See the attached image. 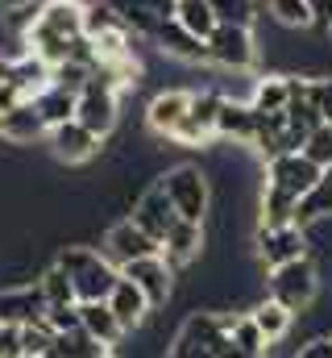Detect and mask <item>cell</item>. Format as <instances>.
I'll use <instances>...</instances> for the list:
<instances>
[{"instance_id": "obj_33", "label": "cell", "mask_w": 332, "mask_h": 358, "mask_svg": "<svg viewBox=\"0 0 332 358\" xmlns=\"http://www.w3.org/2000/svg\"><path fill=\"white\" fill-rule=\"evenodd\" d=\"M54 329L46 321H33V325H21V358H46L54 346Z\"/></svg>"}, {"instance_id": "obj_7", "label": "cell", "mask_w": 332, "mask_h": 358, "mask_svg": "<svg viewBox=\"0 0 332 358\" xmlns=\"http://www.w3.org/2000/svg\"><path fill=\"white\" fill-rule=\"evenodd\" d=\"M225 96H229V92H220V88L191 92V108H187V117H183V125L174 129L170 142L183 146V150H199V146H208V142L216 138V113H220Z\"/></svg>"}, {"instance_id": "obj_30", "label": "cell", "mask_w": 332, "mask_h": 358, "mask_svg": "<svg viewBox=\"0 0 332 358\" xmlns=\"http://www.w3.org/2000/svg\"><path fill=\"white\" fill-rule=\"evenodd\" d=\"M229 342H233L237 350H246L249 358H266L270 355V342L262 338V329L253 325L249 313H237V317H233V334H229Z\"/></svg>"}, {"instance_id": "obj_35", "label": "cell", "mask_w": 332, "mask_h": 358, "mask_svg": "<svg viewBox=\"0 0 332 358\" xmlns=\"http://www.w3.org/2000/svg\"><path fill=\"white\" fill-rule=\"evenodd\" d=\"M308 100H312V108L320 113V121L332 125V76H308Z\"/></svg>"}, {"instance_id": "obj_34", "label": "cell", "mask_w": 332, "mask_h": 358, "mask_svg": "<svg viewBox=\"0 0 332 358\" xmlns=\"http://www.w3.org/2000/svg\"><path fill=\"white\" fill-rule=\"evenodd\" d=\"M303 155L324 171V167H332V125H316L308 138H303Z\"/></svg>"}, {"instance_id": "obj_23", "label": "cell", "mask_w": 332, "mask_h": 358, "mask_svg": "<svg viewBox=\"0 0 332 358\" xmlns=\"http://www.w3.org/2000/svg\"><path fill=\"white\" fill-rule=\"evenodd\" d=\"M249 317H253V325L262 329V338H266L270 346L287 342V334L295 329V313H287V308H282L278 300H270V296L253 300V304H249Z\"/></svg>"}, {"instance_id": "obj_4", "label": "cell", "mask_w": 332, "mask_h": 358, "mask_svg": "<svg viewBox=\"0 0 332 358\" xmlns=\"http://www.w3.org/2000/svg\"><path fill=\"white\" fill-rule=\"evenodd\" d=\"M262 283H266V296L270 300H278L287 313L303 317L316 304V296H320V267L308 255V259H295V263H282V267L266 271Z\"/></svg>"}, {"instance_id": "obj_10", "label": "cell", "mask_w": 332, "mask_h": 358, "mask_svg": "<svg viewBox=\"0 0 332 358\" xmlns=\"http://www.w3.org/2000/svg\"><path fill=\"white\" fill-rule=\"evenodd\" d=\"M121 275L125 279H133L137 287H142V296L150 300V308L158 313V308H166L170 300H174V267L166 263L163 255H150V259H137V263H125L121 267Z\"/></svg>"}, {"instance_id": "obj_29", "label": "cell", "mask_w": 332, "mask_h": 358, "mask_svg": "<svg viewBox=\"0 0 332 358\" xmlns=\"http://www.w3.org/2000/svg\"><path fill=\"white\" fill-rule=\"evenodd\" d=\"M104 355H112V350H104L100 342H91L83 329H71V334L54 338V346H50L46 358H104Z\"/></svg>"}, {"instance_id": "obj_11", "label": "cell", "mask_w": 332, "mask_h": 358, "mask_svg": "<svg viewBox=\"0 0 332 358\" xmlns=\"http://www.w3.org/2000/svg\"><path fill=\"white\" fill-rule=\"evenodd\" d=\"M46 142H50L54 159H59V163H67V167L91 163V159L100 155V146H104V138H96V134H91L87 125H80L75 117H71V121H63V125H54V129L46 134Z\"/></svg>"}, {"instance_id": "obj_14", "label": "cell", "mask_w": 332, "mask_h": 358, "mask_svg": "<svg viewBox=\"0 0 332 358\" xmlns=\"http://www.w3.org/2000/svg\"><path fill=\"white\" fill-rule=\"evenodd\" d=\"M129 221H133L137 229H146V234L163 246V238L170 234V225L179 221V213H174V204L166 200V192H163V183H158V179H154V183L137 196V204H133Z\"/></svg>"}, {"instance_id": "obj_39", "label": "cell", "mask_w": 332, "mask_h": 358, "mask_svg": "<svg viewBox=\"0 0 332 358\" xmlns=\"http://www.w3.org/2000/svg\"><path fill=\"white\" fill-rule=\"evenodd\" d=\"M0 358H21V325L0 321Z\"/></svg>"}, {"instance_id": "obj_2", "label": "cell", "mask_w": 332, "mask_h": 358, "mask_svg": "<svg viewBox=\"0 0 332 358\" xmlns=\"http://www.w3.org/2000/svg\"><path fill=\"white\" fill-rule=\"evenodd\" d=\"M54 263L67 271V279L75 283V296H80V304L108 300V292H112V287H116V279H121V267H116V263H112L104 250H96V246H83V242H67V246H59Z\"/></svg>"}, {"instance_id": "obj_1", "label": "cell", "mask_w": 332, "mask_h": 358, "mask_svg": "<svg viewBox=\"0 0 332 358\" xmlns=\"http://www.w3.org/2000/svg\"><path fill=\"white\" fill-rule=\"evenodd\" d=\"M83 4L87 0H38L33 17L21 29V50L38 55L46 67H59L83 42Z\"/></svg>"}, {"instance_id": "obj_6", "label": "cell", "mask_w": 332, "mask_h": 358, "mask_svg": "<svg viewBox=\"0 0 332 358\" xmlns=\"http://www.w3.org/2000/svg\"><path fill=\"white\" fill-rule=\"evenodd\" d=\"M253 246H257V263L266 271L282 267V263H295V259H308L312 255V234L303 225H257L253 234Z\"/></svg>"}, {"instance_id": "obj_38", "label": "cell", "mask_w": 332, "mask_h": 358, "mask_svg": "<svg viewBox=\"0 0 332 358\" xmlns=\"http://www.w3.org/2000/svg\"><path fill=\"white\" fill-rule=\"evenodd\" d=\"M291 358H332V334H312L303 346H295Z\"/></svg>"}, {"instance_id": "obj_8", "label": "cell", "mask_w": 332, "mask_h": 358, "mask_svg": "<svg viewBox=\"0 0 332 358\" xmlns=\"http://www.w3.org/2000/svg\"><path fill=\"white\" fill-rule=\"evenodd\" d=\"M320 179V167L303 155V150H291V155H278L266 163V187L270 192H282L291 200H303Z\"/></svg>"}, {"instance_id": "obj_9", "label": "cell", "mask_w": 332, "mask_h": 358, "mask_svg": "<svg viewBox=\"0 0 332 358\" xmlns=\"http://www.w3.org/2000/svg\"><path fill=\"white\" fill-rule=\"evenodd\" d=\"M208 63H216L225 71H249L257 63V38H253V29L216 25L212 38H208Z\"/></svg>"}, {"instance_id": "obj_32", "label": "cell", "mask_w": 332, "mask_h": 358, "mask_svg": "<svg viewBox=\"0 0 332 358\" xmlns=\"http://www.w3.org/2000/svg\"><path fill=\"white\" fill-rule=\"evenodd\" d=\"M216 21L220 25H241V29H253L257 25V4L262 0H208Z\"/></svg>"}, {"instance_id": "obj_15", "label": "cell", "mask_w": 332, "mask_h": 358, "mask_svg": "<svg viewBox=\"0 0 332 358\" xmlns=\"http://www.w3.org/2000/svg\"><path fill=\"white\" fill-rule=\"evenodd\" d=\"M0 321H8V325L46 321V296H42L38 279H29V283H4L0 287Z\"/></svg>"}, {"instance_id": "obj_28", "label": "cell", "mask_w": 332, "mask_h": 358, "mask_svg": "<svg viewBox=\"0 0 332 358\" xmlns=\"http://www.w3.org/2000/svg\"><path fill=\"white\" fill-rule=\"evenodd\" d=\"M33 104H38V113H42L46 129H54V125H63V121H71V117H75V92L59 88V84H50V88L33 100Z\"/></svg>"}, {"instance_id": "obj_19", "label": "cell", "mask_w": 332, "mask_h": 358, "mask_svg": "<svg viewBox=\"0 0 332 358\" xmlns=\"http://www.w3.org/2000/svg\"><path fill=\"white\" fill-rule=\"evenodd\" d=\"M46 134H50V129H46V121H42V113H38L33 100L8 108V113L0 117V142H8V146H33V142H42Z\"/></svg>"}, {"instance_id": "obj_3", "label": "cell", "mask_w": 332, "mask_h": 358, "mask_svg": "<svg viewBox=\"0 0 332 358\" xmlns=\"http://www.w3.org/2000/svg\"><path fill=\"white\" fill-rule=\"evenodd\" d=\"M166 200L174 204V213L183 217V221H208V213H212V176H208V167H199V163H174V167H166L163 176Z\"/></svg>"}, {"instance_id": "obj_36", "label": "cell", "mask_w": 332, "mask_h": 358, "mask_svg": "<svg viewBox=\"0 0 332 358\" xmlns=\"http://www.w3.org/2000/svg\"><path fill=\"white\" fill-rule=\"evenodd\" d=\"M163 358H216V350H208V346H199V342H191V338H183V334H174L170 338V346H166Z\"/></svg>"}, {"instance_id": "obj_26", "label": "cell", "mask_w": 332, "mask_h": 358, "mask_svg": "<svg viewBox=\"0 0 332 358\" xmlns=\"http://www.w3.org/2000/svg\"><path fill=\"white\" fill-rule=\"evenodd\" d=\"M38 287H42V296H46V308H71V304H80L75 283L67 279V271L59 267V263H50V267L38 271Z\"/></svg>"}, {"instance_id": "obj_21", "label": "cell", "mask_w": 332, "mask_h": 358, "mask_svg": "<svg viewBox=\"0 0 332 358\" xmlns=\"http://www.w3.org/2000/svg\"><path fill=\"white\" fill-rule=\"evenodd\" d=\"M80 329L91 338V342H100L104 350H116L121 342H125V329H121V321L112 317V308H108V300H91V304H80Z\"/></svg>"}, {"instance_id": "obj_25", "label": "cell", "mask_w": 332, "mask_h": 358, "mask_svg": "<svg viewBox=\"0 0 332 358\" xmlns=\"http://www.w3.org/2000/svg\"><path fill=\"white\" fill-rule=\"evenodd\" d=\"M287 100H291L287 76H262V80H253V92H249V108L253 113H282Z\"/></svg>"}, {"instance_id": "obj_16", "label": "cell", "mask_w": 332, "mask_h": 358, "mask_svg": "<svg viewBox=\"0 0 332 358\" xmlns=\"http://www.w3.org/2000/svg\"><path fill=\"white\" fill-rule=\"evenodd\" d=\"M187 108H191V92H187V88L154 92V96H150V104H146V129H150L154 138L170 142V138H174V129L183 125Z\"/></svg>"}, {"instance_id": "obj_41", "label": "cell", "mask_w": 332, "mask_h": 358, "mask_svg": "<svg viewBox=\"0 0 332 358\" xmlns=\"http://www.w3.org/2000/svg\"><path fill=\"white\" fill-rule=\"evenodd\" d=\"M38 0H4V8H33Z\"/></svg>"}, {"instance_id": "obj_40", "label": "cell", "mask_w": 332, "mask_h": 358, "mask_svg": "<svg viewBox=\"0 0 332 358\" xmlns=\"http://www.w3.org/2000/svg\"><path fill=\"white\" fill-rule=\"evenodd\" d=\"M308 13H312V25L316 29H332V0H308Z\"/></svg>"}, {"instance_id": "obj_37", "label": "cell", "mask_w": 332, "mask_h": 358, "mask_svg": "<svg viewBox=\"0 0 332 358\" xmlns=\"http://www.w3.org/2000/svg\"><path fill=\"white\" fill-rule=\"evenodd\" d=\"M46 325H50L54 334L80 329V304H71V308H46Z\"/></svg>"}, {"instance_id": "obj_18", "label": "cell", "mask_w": 332, "mask_h": 358, "mask_svg": "<svg viewBox=\"0 0 332 358\" xmlns=\"http://www.w3.org/2000/svg\"><path fill=\"white\" fill-rule=\"evenodd\" d=\"M108 308H112V317L121 321V329L125 334H142L150 321H154V308H150V300L142 296V287L133 283V279H116V287L108 292Z\"/></svg>"}, {"instance_id": "obj_22", "label": "cell", "mask_w": 332, "mask_h": 358, "mask_svg": "<svg viewBox=\"0 0 332 358\" xmlns=\"http://www.w3.org/2000/svg\"><path fill=\"white\" fill-rule=\"evenodd\" d=\"M150 42L163 50L166 59H179V63H208V42L195 38V34H187L179 21H166Z\"/></svg>"}, {"instance_id": "obj_42", "label": "cell", "mask_w": 332, "mask_h": 358, "mask_svg": "<svg viewBox=\"0 0 332 358\" xmlns=\"http://www.w3.org/2000/svg\"><path fill=\"white\" fill-rule=\"evenodd\" d=\"M0 17H4V0H0Z\"/></svg>"}, {"instance_id": "obj_43", "label": "cell", "mask_w": 332, "mask_h": 358, "mask_svg": "<svg viewBox=\"0 0 332 358\" xmlns=\"http://www.w3.org/2000/svg\"><path fill=\"white\" fill-rule=\"evenodd\" d=\"M329 42H332V29H329Z\"/></svg>"}, {"instance_id": "obj_5", "label": "cell", "mask_w": 332, "mask_h": 358, "mask_svg": "<svg viewBox=\"0 0 332 358\" xmlns=\"http://www.w3.org/2000/svg\"><path fill=\"white\" fill-rule=\"evenodd\" d=\"M75 121L87 125L96 138H108L112 129H116V121H121V92L112 88V84H104L96 71H91V80L80 88L75 96Z\"/></svg>"}, {"instance_id": "obj_24", "label": "cell", "mask_w": 332, "mask_h": 358, "mask_svg": "<svg viewBox=\"0 0 332 358\" xmlns=\"http://www.w3.org/2000/svg\"><path fill=\"white\" fill-rule=\"evenodd\" d=\"M332 217V167L320 171L316 187L299 200V213H295V225H316V221H329Z\"/></svg>"}, {"instance_id": "obj_12", "label": "cell", "mask_w": 332, "mask_h": 358, "mask_svg": "<svg viewBox=\"0 0 332 358\" xmlns=\"http://www.w3.org/2000/svg\"><path fill=\"white\" fill-rule=\"evenodd\" d=\"M104 255H108L116 267H125V263H137V259L163 255V246H158L146 229H137V225L125 217V221H116V225L104 229Z\"/></svg>"}, {"instance_id": "obj_27", "label": "cell", "mask_w": 332, "mask_h": 358, "mask_svg": "<svg viewBox=\"0 0 332 358\" xmlns=\"http://www.w3.org/2000/svg\"><path fill=\"white\" fill-rule=\"evenodd\" d=\"M174 21H179L187 34L204 38V42H208V38H212V29L220 25L208 0H174Z\"/></svg>"}, {"instance_id": "obj_13", "label": "cell", "mask_w": 332, "mask_h": 358, "mask_svg": "<svg viewBox=\"0 0 332 358\" xmlns=\"http://www.w3.org/2000/svg\"><path fill=\"white\" fill-rule=\"evenodd\" d=\"M133 38H154L166 21H174V0H108Z\"/></svg>"}, {"instance_id": "obj_17", "label": "cell", "mask_w": 332, "mask_h": 358, "mask_svg": "<svg viewBox=\"0 0 332 358\" xmlns=\"http://www.w3.org/2000/svg\"><path fill=\"white\" fill-rule=\"evenodd\" d=\"M204 250H208V234H204L199 221H183V217H179V221L170 225V234L163 238V259L174 267V275L187 271L191 263H199Z\"/></svg>"}, {"instance_id": "obj_20", "label": "cell", "mask_w": 332, "mask_h": 358, "mask_svg": "<svg viewBox=\"0 0 332 358\" xmlns=\"http://www.w3.org/2000/svg\"><path fill=\"white\" fill-rule=\"evenodd\" d=\"M253 108L249 100H237V96H225L220 113H216V138L229 142V146H253Z\"/></svg>"}, {"instance_id": "obj_31", "label": "cell", "mask_w": 332, "mask_h": 358, "mask_svg": "<svg viewBox=\"0 0 332 358\" xmlns=\"http://www.w3.org/2000/svg\"><path fill=\"white\" fill-rule=\"evenodd\" d=\"M262 4L274 17V25H282V29H312L308 0H262Z\"/></svg>"}]
</instances>
